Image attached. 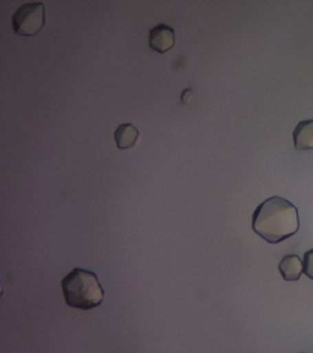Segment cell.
<instances>
[{
	"instance_id": "6da1fadb",
	"label": "cell",
	"mask_w": 313,
	"mask_h": 353,
	"mask_svg": "<svg viewBox=\"0 0 313 353\" xmlns=\"http://www.w3.org/2000/svg\"><path fill=\"white\" fill-rule=\"evenodd\" d=\"M252 228L266 242L279 244L299 231L298 209L287 199L272 196L255 210Z\"/></svg>"
},
{
	"instance_id": "7a4b0ae2",
	"label": "cell",
	"mask_w": 313,
	"mask_h": 353,
	"mask_svg": "<svg viewBox=\"0 0 313 353\" xmlns=\"http://www.w3.org/2000/svg\"><path fill=\"white\" fill-rule=\"evenodd\" d=\"M65 303L71 307L89 310L102 303L105 292L94 272L76 268L62 281Z\"/></svg>"
},
{
	"instance_id": "3957f363",
	"label": "cell",
	"mask_w": 313,
	"mask_h": 353,
	"mask_svg": "<svg viewBox=\"0 0 313 353\" xmlns=\"http://www.w3.org/2000/svg\"><path fill=\"white\" fill-rule=\"evenodd\" d=\"M45 24V8L42 2L21 6L12 16L14 32L21 36H34Z\"/></svg>"
},
{
	"instance_id": "277c9868",
	"label": "cell",
	"mask_w": 313,
	"mask_h": 353,
	"mask_svg": "<svg viewBox=\"0 0 313 353\" xmlns=\"http://www.w3.org/2000/svg\"><path fill=\"white\" fill-rule=\"evenodd\" d=\"M149 46L153 51L164 54L175 46V32L173 28L164 23L153 27L149 33Z\"/></svg>"
},
{
	"instance_id": "5b68a950",
	"label": "cell",
	"mask_w": 313,
	"mask_h": 353,
	"mask_svg": "<svg viewBox=\"0 0 313 353\" xmlns=\"http://www.w3.org/2000/svg\"><path fill=\"white\" fill-rule=\"evenodd\" d=\"M279 270L285 281H299L303 273V261L296 254H288L280 261Z\"/></svg>"
},
{
	"instance_id": "8992f818",
	"label": "cell",
	"mask_w": 313,
	"mask_h": 353,
	"mask_svg": "<svg viewBox=\"0 0 313 353\" xmlns=\"http://www.w3.org/2000/svg\"><path fill=\"white\" fill-rule=\"evenodd\" d=\"M293 141L296 150L313 149V119L298 123L294 129Z\"/></svg>"
},
{
	"instance_id": "52a82bcc",
	"label": "cell",
	"mask_w": 313,
	"mask_h": 353,
	"mask_svg": "<svg viewBox=\"0 0 313 353\" xmlns=\"http://www.w3.org/2000/svg\"><path fill=\"white\" fill-rule=\"evenodd\" d=\"M138 137V129L131 123L120 124L114 134L115 142L120 150L133 148Z\"/></svg>"
},
{
	"instance_id": "ba28073f",
	"label": "cell",
	"mask_w": 313,
	"mask_h": 353,
	"mask_svg": "<svg viewBox=\"0 0 313 353\" xmlns=\"http://www.w3.org/2000/svg\"><path fill=\"white\" fill-rule=\"evenodd\" d=\"M303 272L307 278L313 281V248L304 254Z\"/></svg>"
},
{
	"instance_id": "9c48e42d",
	"label": "cell",
	"mask_w": 313,
	"mask_h": 353,
	"mask_svg": "<svg viewBox=\"0 0 313 353\" xmlns=\"http://www.w3.org/2000/svg\"><path fill=\"white\" fill-rule=\"evenodd\" d=\"M301 353H304V352H301Z\"/></svg>"
}]
</instances>
